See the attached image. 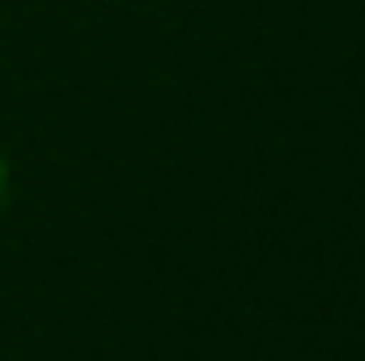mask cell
Returning a JSON list of instances; mask_svg holds the SVG:
<instances>
[{"label": "cell", "instance_id": "cell-1", "mask_svg": "<svg viewBox=\"0 0 365 361\" xmlns=\"http://www.w3.org/2000/svg\"><path fill=\"white\" fill-rule=\"evenodd\" d=\"M9 200H13V166H9V158L0 153V213L9 208Z\"/></svg>", "mask_w": 365, "mask_h": 361}]
</instances>
